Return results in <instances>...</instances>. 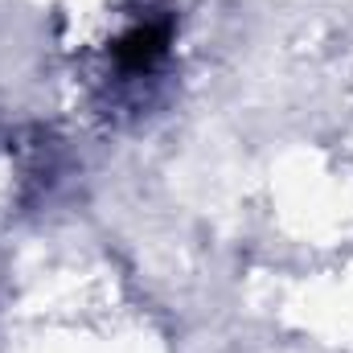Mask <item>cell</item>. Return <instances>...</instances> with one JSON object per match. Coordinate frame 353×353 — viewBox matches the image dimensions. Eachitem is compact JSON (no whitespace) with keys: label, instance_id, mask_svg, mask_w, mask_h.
Wrapping results in <instances>:
<instances>
[{"label":"cell","instance_id":"1","mask_svg":"<svg viewBox=\"0 0 353 353\" xmlns=\"http://www.w3.org/2000/svg\"><path fill=\"white\" fill-rule=\"evenodd\" d=\"M119 62L128 66V70H144V66H152L161 54H165V29H132L123 41H119Z\"/></svg>","mask_w":353,"mask_h":353}]
</instances>
